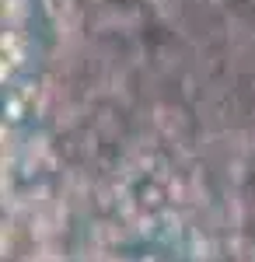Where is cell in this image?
I'll return each mask as SVG.
<instances>
[{
  "label": "cell",
  "mask_w": 255,
  "mask_h": 262,
  "mask_svg": "<svg viewBox=\"0 0 255 262\" xmlns=\"http://www.w3.org/2000/svg\"><path fill=\"white\" fill-rule=\"evenodd\" d=\"M74 0H46V14L53 21H63V14H70Z\"/></svg>",
  "instance_id": "obj_2"
},
{
  "label": "cell",
  "mask_w": 255,
  "mask_h": 262,
  "mask_svg": "<svg viewBox=\"0 0 255 262\" xmlns=\"http://www.w3.org/2000/svg\"><path fill=\"white\" fill-rule=\"evenodd\" d=\"M28 18V4L25 0H4V25L7 28H21Z\"/></svg>",
  "instance_id": "obj_1"
}]
</instances>
